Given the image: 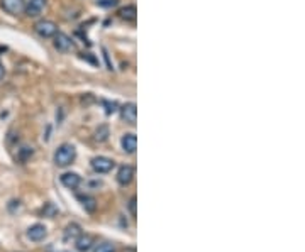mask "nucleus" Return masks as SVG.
I'll return each instance as SVG.
<instances>
[{
	"instance_id": "1",
	"label": "nucleus",
	"mask_w": 305,
	"mask_h": 252,
	"mask_svg": "<svg viewBox=\"0 0 305 252\" xmlns=\"http://www.w3.org/2000/svg\"><path fill=\"white\" fill-rule=\"evenodd\" d=\"M77 159V149L71 144H61L55 152V164L60 167L70 166Z\"/></svg>"
},
{
	"instance_id": "2",
	"label": "nucleus",
	"mask_w": 305,
	"mask_h": 252,
	"mask_svg": "<svg viewBox=\"0 0 305 252\" xmlns=\"http://www.w3.org/2000/svg\"><path fill=\"white\" fill-rule=\"evenodd\" d=\"M34 31H36V34H38L39 38L49 39L58 33V25H56V22H53V20L41 19V20H38V22L34 24Z\"/></svg>"
},
{
	"instance_id": "3",
	"label": "nucleus",
	"mask_w": 305,
	"mask_h": 252,
	"mask_svg": "<svg viewBox=\"0 0 305 252\" xmlns=\"http://www.w3.org/2000/svg\"><path fill=\"white\" fill-rule=\"evenodd\" d=\"M53 39H55V48L60 51V52H70L75 49V43H73V39L70 36H66L65 33H58L53 36Z\"/></svg>"
},
{
	"instance_id": "4",
	"label": "nucleus",
	"mask_w": 305,
	"mask_h": 252,
	"mask_svg": "<svg viewBox=\"0 0 305 252\" xmlns=\"http://www.w3.org/2000/svg\"><path fill=\"white\" fill-rule=\"evenodd\" d=\"M115 166V162L110 159V157H105V156H97L92 159V170L98 173V175H105V173L112 171Z\"/></svg>"
},
{
	"instance_id": "5",
	"label": "nucleus",
	"mask_w": 305,
	"mask_h": 252,
	"mask_svg": "<svg viewBox=\"0 0 305 252\" xmlns=\"http://www.w3.org/2000/svg\"><path fill=\"white\" fill-rule=\"evenodd\" d=\"M46 5H48V0H29L24 7V14L28 17H38V15L43 14Z\"/></svg>"
},
{
	"instance_id": "6",
	"label": "nucleus",
	"mask_w": 305,
	"mask_h": 252,
	"mask_svg": "<svg viewBox=\"0 0 305 252\" xmlns=\"http://www.w3.org/2000/svg\"><path fill=\"white\" fill-rule=\"evenodd\" d=\"M0 5L7 14L10 15H19L24 12L26 2L24 0H0Z\"/></svg>"
},
{
	"instance_id": "7",
	"label": "nucleus",
	"mask_w": 305,
	"mask_h": 252,
	"mask_svg": "<svg viewBox=\"0 0 305 252\" xmlns=\"http://www.w3.org/2000/svg\"><path fill=\"white\" fill-rule=\"evenodd\" d=\"M120 117L122 120H125L128 124L134 125L136 120H138V108H136V103H125L120 107Z\"/></svg>"
},
{
	"instance_id": "8",
	"label": "nucleus",
	"mask_w": 305,
	"mask_h": 252,
	"mask_svg": "<svg viewBox=\"0 0 305 252\" xmlns=\"http://www.w3.org/2000/svg\"><path fill=\"white\" fill-rule=\"evenodd\" d=\"M134 180V167L133 166H120L117 171V183L120 186H128Z\"/></svg>"
},
{
	"instance_id": "9",
	"label": "nucleus",
	"mask_w": 305,
	"mask_h": 252,
	"mask_svg": "<svg viewBox=\"0 0 305 252\" xmlns=\"http://www.w3.org/2000/svg\"><path fill=\"white\" fill-rule=\"evenodd\" d=\"M46 235H48V229L44 227L43 223H34L28 229V237L34 242H39V240H44Z\"/></svg>"
},
{
	"instance_id": "10",
	"label": "nucleus",
	"mask_w": 305,
	"mask_h": 252,
	"mask_svg": "<svg viewBox=\"0 0 305 252\" xmlns=\"http://www.w3.org/2000/svg\"><path fill=\"white\" fill-rule=\"evenodd\" d=\"M61 185L66 186L68 190H77L78 186L82 185V178L80 175H77V173H65V175H61Z\"/></svg>"
},
{
	"instance_id": "11",
	"label": "nucleus",
	"mask_w": 305,
	"mask_h": 252,
	"mask_svg": "<svg viewBox=\"0 0 305 252\" xmlns=\"http://www.w3.org/2000/svg\"><path fill=\"white\" fill-rule=\"evenodd\" d=\"M93 242H95V239H93L90 234H82L80 237L75 240V247L78 252H88L93 247Z\"/></svg>"
},
{
	"instance_id": "12",
	"label": "nucleus",
	"mask_w": 305,
	"mask_h": 252,
	"mask_svg": "<svg viewBox=\"0 0 305 252\" xmlns=\"http://www.w3.org/2000/svg\"><path fill=\"white\" fill-rule=\"evenodd\" d=\"M120 144H122V149L128 154H134L136 149H138V137L134 134H125L122 141H120Z\"/></svg>"
},
{
	"instance_id": "13",
	"label": "nucleus",
	"mask_w": 305,
	"mask_h": 252,
	"mask_svg": "<svg viewBox=\"0 0 305 252\" xmlns=\"http://www.w3.org/2000/svg\"><path fill=\"white\" fill-rule=\"evenodd\" d=\"M119 17L125 20V22H134L136 17H138V9H136V5H125L119 10Z\"/></svg>"
},
{
	"instance_id": "14",
	"label": "nucleus",
	"mask_w": 305,
	"mask_h": 252,
	"mask_svg": "<svg viewBox=\"0 0 305 252\" xmlns=\"http://www.w3.org/2000/svg\"><path fill=\"white\" fill-rule=\"evenodd\" d=\"M82 235V229H80V225L78 223H70L66 227V230H65V235H63V240H65V242H70V240H73V242H75V240L80 237Z\"/></svg>"
},
{
	"instance_id": "15",
	"label": "nucleus",
	"mask_w": 305,
	"mask_h": 252,
	"mask_svg": "<svg viewBox=\"0 0 305 252\" xmlns=\"http://www.w3.org/2000/svg\"><path fill=\"white\" fill-rule=\"evenodd\" d=\"M78 202L82 203V207L88 213H93L97 210V200L90 195H78Z\"/></svg>"
},
{
	"instance_id": "16",
	"label": "nucleus",
	"mask_w": 305,
	"mask_h": 252,
	"mask_svg": "<svg viewBox=\"0 0 305 252\" xmlns=\"http://www.w3.org/2000/svg\"><path fill=\"white\" fill-rule=\"evenodd\" d=\"M33 154H34L33 148H28V146H22V148H20V149L17 151V156H15V157H17V161H19V162H22V164H24V162L28 161Z\"/></svg>"
},
{
	"instance_id": "17",
	"label": "nucleus",
	"mask_w": 305,
	"mask_h": 252,
	"mask_svg": "<svg viewBox=\"0 0 305 252\" xmlns=\"http://www.w3.org/2000/svg\"><path fill=\"white\" fill-rule=\"evenodd\" d=\"M107 137H109V127H107V125L98 127L97 132H95V139L98 141V143H104V141H107Z\"/></svg>"
},
{
	"instance_id": "18",
	"label": "nucleus",
	"mask_w": 305,
	"mask_h": 252,
	"mask_svg": "<svg viewBox=\"0 0 305 252\" xmlns=\"http://www.w3.org/2000/svg\"><path fill=\"white\" fill-rule=\"evenodd\" d=\"M93 252H115V245L110 242H102L93 249Z\"/></svg>"
},
{
	"instance_id": "19",
	"label": "nucleus",
	"mask_w": 305,
	"mask_h": 252,
	"mask_svg": "<svg viewBox=\"0 0 305 252\" xmlns=\"http://www.w3.org/2000/svg\"><path fill=\"white\" fill-rule=\"evenodd\" d=\"M97 5L104 9H112V7H117L119 0H97Z\"/></svg>"
},
{
	"instance_id": "20",
	"label": "nucleus",
	"mask_w": 305,
	"mask_h": 252,
	"mask_svg": "<svg viewBox=\"0 0 305 252\" xmlns=\"http://www.w3.org/2000/svg\"><path fill=\"white\" fill-rule=\"evenodd\" d=\"M129 212H131L133 217H136V197H133L129 200Z\"/></svg>"
},
{
	"instance_id": "21",
	"label": "nucleus",
	"mask_w": 305,
	"mask_h": 252,
	"mask_svg": "<svg viewBox=\"0 0 305 252\" xmlns=\"http://www.w3.org/2000/svg\"><path fill=\"white\" fill-rule=\"evenodd\" d=\"M104 105L105 107H107V114H114L115 112V107H117V105H115V102H104Z\"/></svg>"
},
{
	"instance_id": "22",
	"label": "nucleus",
	"mask_w": 305,
	"mask_h": 252,
	"mask_svg": "<svg viewBox=\"0 0 305 252\" xmlns=\"http://www.w3.org/2000/svg\"><path fill=\"white\" fill-rule=\"evenodd\" d=\"M102 51H104V56H105V61H107V66H109V70H112V65H110V60H109L107 49H102Z\"/></svg>"
},
{
	"instance_id": "23",
	"label": "nucleus",
	"mask_w": 305,
	"mask_h": 252,
	"mask_svg": "<svg viewBox=\"0 0 305 252\" xmlns=\"http://www.w3.org/2000/svg\"><path fill=\"white\" fill-rule=\"evenodd\" d=\"M4 75H5V68H4V65H2V61H0V80L4 78Z\"/></svg>"
},
{
	"instance_id": "24",
	"label": "nucleus",
	"mask_w": 305,
	"mask_h": 252,
	"mask_svg": "<svg viewBox=\"0 0 305 252\" xmlns=\"http://www.w3.org/2000/svg\"><path fill=\"white\" fill-rule=\"evenodd\" d=\"M122 252H138V250H136L134 247H125V249H124Z\"/></svg>"
},
{
	"instance_id": "25",
	"label": "nucleus",
	"mask_w": 305,
	"mask_h": 252,
	"mask_svg": "<svg viewBox=\"0 0 305 252\" xmlns=\"http://www.w3.org/2000/svg\"><path fill=\"white\" fill-rule=\"evenodd\" d=\"M63 252H66V250H63Z\"/></svg>"
}]
</instances>
